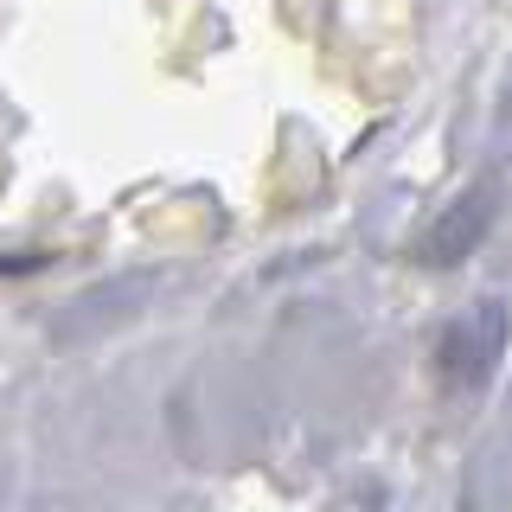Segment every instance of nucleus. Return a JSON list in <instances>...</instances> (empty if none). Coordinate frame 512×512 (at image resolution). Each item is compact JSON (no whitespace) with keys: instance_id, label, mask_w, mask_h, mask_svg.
<instances>
[{"instance_id":"obj_1","label":"nucleus","mask_w":512,"mask_h":512,"mask_svg":"<svg viewBox=\"0 0 512 512\" xmlns=\"http://www.w3.org/2000/svg\"><path fill=\"white\" fill-rule=\"evenodd\" d=\"M500 359H506V301H480V308H468L436 346V372H442L448 391H480Z\"/></svg>"},{"instance_id":"obj_2","label":"nucleus","mask_w":512,"mask_h":512,"mask_svg":"<svg viewBox=\"0 0 512 512\" xmlns=\"http://www.w3.org/2000/svg\"><path fill=\"white\" fill-rule=\"evenodd\" d=\"M493 218H500V180H474L468 192H461L448 212L423 231V244H416V256H423L429 269H455L461 256H474L480 250V237L493 231Z\"/></svg>"}]
</instances>
